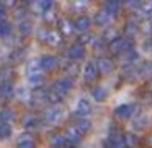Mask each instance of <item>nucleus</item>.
Listing matches in <instances>:
<instances>
[{"mask_svg": "<svg viewBox=\"0 0 152 148\" xmlns=\"http://www.w3.org/2000/svg\"><path fill=\"white\" fill-rule=\"evenodd\" d=\"M70 88H72V82H70V80H67V78H62V80H59V82L54 83L53 91H56L59 96H62V98H64V96L70 91Z\"/></svg>", "mask_w": 152, "mask_h": 148, "instance_id": "1", "label": "nucleus"}, {"mask_svg": "<svg viewBox=\"0 0 152 148\" xmlns=\"http://www.w3.org/2000/svg\"><path fill=\"white\" fill-rule=\"evenodd\" d=\"M129 46H131V44H129L128 41H124L123 38H116V39L111 41V44H110V49H111V52L118 54V52H121V51H126Z\"/></svg>", "mask_w": 152, "mask_h": 148, "instance_id": "2", "label": "nucleus"}, {"mask_svg": "<svg viewBox=\"0 0 152 148\" xmlns=\"http://www.w3.org/2000/svg\"><path fill=\"white\" fill-rule=\"evenodd\" d=\"M96 73H98V69H96V64L95 62H88L85 65V70H83V77H85L87 82H92L95 80Z\"/></svg>", "mask_w": 152, "mask_h": 148, "instance_id": "3", "label": "nucleus"}, {"mask_svg": "<svg viewBox=\"0 0 152 148\" xmlns=\"http://www.w3.org/2000/svg\"><path fill=\"white\" fill-rule=\"evenodd\" d=\"M41 69H44V70H53L54 67L57 65V59L54 56H44L43 59H41Z\"/></svg>", "mask_w": 152, "mask_h": 148, "instance_id": "4", "label": "nucleus"}, {"mask_svg": "<svg viewBox=\"0 0 152 148\" xmlns=\"http://www.w3.org/2000/svg\"><path fill=\"white\" fill-rule=\"evenodd\" d=\"M67 56H69V59H74V60L82 59V56H83V46H80V44H74V46L69 49Z\"/></svg>", "mask_w": 152, "mask_h": 148, "instance_id": "5", "label": "nucleus"}, {"mask_svg": "<svg viewBox=\"0 0 152 148\" xmlns=\"http://www.w3.org/2000/svg\"><path fill=\"white\" fill-rule=\"evenodd\" d=\"M119 10V0H106L105 4V12L108 15H115Z\"/></svg>", "mask_w": 152, "mask_h": 148, "instance_id": "6", "label": "nucleus"}, {"mask_svg": "<svg viewBox=\"0 0 152 148\" xmlns=\"http://www.w3.org/2000/svg\"><path fill=\"white\" fill-rule=\"evenodd\" d=\"M90 111H92V108H90L88 101H87V99H82V101L79 103V109H77V114L82 116V117H87V116L90 114Z\"/></svg>", "mask_w": 152, "mask_h": 148, "instance_id": "7", "label": "nucleus"}, {"mask_svg": "<svg viewBox=\"0 0 152 148\" xmlns=\"http://www.w3.org/2000/svg\"><path fill=\"white\" fill-rule=\"evenodd\" d=\"M96 69H98L102 73H110L113 70V65H111V62H110L108 59H100L98 64H96Z\"/></svg>", "mask_w": 152, "mask_h": 148, "instance_id": "8", "label": "nucleus"}, {"mask_svg": "<svg viewBox=\"0 0 152 148\" xmlns=\"http://www.w3.org/2000/svg\"><path fill=\"white\" fill-rule=\"evenodd\" d=\"M131 114H132V106L124 104V106H121V108L116 109V116H118L119 119H128Z\"/></svg>", "mask_w": 152, "mask_h": 148, "instance_id": "9", "label": "nucleus"}, {"mask_svg": "<svg viewBox=\"0 0 152 148\" xmlns=\"http://www.w3.org/2000/svg\"><path fill=\"white\" fill-rule=\"evenodd\" d=\"M0 95L4 96V98H12V95H13V88H12V85L8 82H4L2 85H0Z\"/></svg>", "mask_w": 152, "mask_h": 148, "instance_id": "10", "label": "nucleus"}, {"mask_svg": "<svg viewBox=\"0 0 152 148\" xmlns=\"http://www.w3.org/2000/svg\"><path fill=\"white\" fill-rule=\"evenodd\" d=\"M108 21H110V15L106 13L105 10L98 12V13L95 15V23L100 25V26H103V25H108Z\"/></svg>", "mask_w": 152, "mask_h": 148, "instance_id": "11", "label": "nucleus"}, {"mask_svg": "<svg viewBox=\"0 0 152 148\" xmlns=\"http://www.w3.org/2000/svg\"><path fill=\"white\" fill-rule=\"evenodd\" d=\"M66 135H67V138H69L72 143H77V142H79V138H80V132L77 130L75 127H69L66 130Z\"/></svg>", "mask_w": 152, "mask_h": 148, "instance_id": "12", "label": "nucleus"}, {"mask_svg": "<svg viewBox=\"0 0 152 148\" xmlns=\"http://www.w3.org/2000/svg\"><path fill=\"white\" fill-rule=\"evenodd\" d=\"M59 109H56V108H53V109H49V111H46V114H44V121L46 122H54L57 117H59Z\"/></svg>", "mask_w": 152, "mask_h": 148, "instance_id": "13", "label": "nucleus"}, {"mask_svg": "<svg viewBox=\"0 0 152 148\" xmlns=\"http://www.w3.org/2000/svg\"><path fill=\"white\" fill-rule=\"evenodd\" d=\"M75 28H77V30H80V31H87L90 28V20L87 17L79 18V20H77V23H75Z\"/></svg>", "mask_w": 152, "mask_h": 148, "instance_id": "14", "label": "nucleus"}, {"mask_svg": "<svg viewBox=\"0 0 152 148\" xmlns=\"http://www.w3.org/2000/svg\"><path fill=\"white\" fill-rule=\"evenodd\" d=\"M92 95H93V98H95V101H103L105 99V96H106V90L105 88H95L92 91Z\"/></svg>", "mask_w": 152, "mask_h": 148, "instance_id": "15", "label": "nucleus"}, {"mask_svg": "<svg viewBox=\"0 0 152 148\" xmlns=\"http://www.w3.org/2000/svg\"><path fill=\"white\" fill-rule=\"evenodd\" d=\"M28 80H30V83H33V85H39V83L43 82V75H41L39 72H31L30 77H28Z\"/></svg>", "mask_w": 152, "mask_h": 148, "instance_id": "16", "label": "nucleus"}, {"mask_svg": "<svg viewBox=\"0 0 152 148\" xmlns=\"http://www.w3.org/2000/svg\"><path fill=\"white\" fill-rule=\"evenodd\" d=\"M62 145H66V142H64V138L61 137V135H54V137L51 138V147L53 148H61Z\"/></svg>", "mask_w": 152, "mask_h": 148, "instance_id": "17", "label": "nucleus"}, {"mask_svg": "<svg viewBox=\"0 0 152 148\" xmlns=\"http://www.w3.org/2000/svg\"><path fill=\"white\" fill-rule=\"evenodd\" d=\"M18 148H34V145L30 137H21V140L18 142Z\"/></svg>", "mask_w": 152, "mask_h": 148, "instance_id": "18", "label": "nucleus"}, {"mask_svg": "<svg viewBox=\"0 0 152 148\" xmlns=\"http://www.w3.org/2000/svg\"><path fill=\"white\" fill-rule=\"evenodd\" d=\"M12 135V129L8 124H4V125H0V137L2 138H8Z\"/></svg>", "mask_w": 152, "mask_h": 148, "instance_id": "19", "label": "nucleus"}, {"mask_svg": "<svg viewBox=\"0 0 152 148\" xmlns=\"http://www.w3.org/2000/svg\"><path fill=\"white\" fill-rule=\"evenodd\" d=\"M10 31H12V28H10V25H8V23H5V21L0 23V36H8Z\"/></svg>", "mask_w": 152, "mask_h": 148, "instance_id": "20", "label": "nucleus"}, {"mask_svg": "<svg viewBox=\"0 0 152 148\" xmlns=\"http://www.w3.org/2000/svg\"><path fill=\"white\" fill-rule=\"evenodd\" d=\"M88 127H90V124H88L87 121H80L79 124H77L75 129H77L79 132H87V130H88Z\"/></svg>", "mask_w": 152, "mask_h": 148, "instance_id": "21", "label": "nucleus"}, {"mask_svg": "<svg viewBox=\"0 0 152 148\" xmlns=\"http://www.w3.org/2000/svg\"><path fill=\"white\" fill-rule=\"evenodd\" d=\"M2 121H5V122H8V121H12L13 119V116H12V111L10 109H5V111H2Z\"/></svg>", "mask_w": 152, "mask_h": 148, "instance_id": "22", "label": "nucleus"}, {"mask_svg": "<svg viewBox=\"0 0 152 148\" xmlns=\"http://www.w3.org/2000/svg\"><path fill=\"white\" fill-rule=\"evenodd\" d=\"M48 98H49V101H51V103H59L61 99H62V96H59L56 91H51L49 95H48Z\"/></svg>", "mask_w": 152, "mask_h": 148, "instance_id": "23", "label": "nucleus"}, {"mask_svg": "<svg viewBox=\"0 0 152 148\" xmlns=\"http://www.w3.org/2000/svg\"><path fill=\"white\" fill-rule=\"evenodd\" d=\"M51 5H53V0H41V7H43V10H49Z\"/></svg>", "mask_w": 152, "mask_h": 148, "instance_id": "24", "label": "nucleus"}, {"mask_svg": "<svg viewBox=\"0 0 152 148\" xmlns=\"http://www.w3.org/2000/svg\"><path fill=\"white\" fill-rule=\"evenodd\" d=\"M28 125L34 127V125H36V119H34V117H26V119H25V127H28Z\"/></svg>", "mask_w": 152, "mask_h": 148, "instance_id": "25", "label": "nucleus"}, {"mask_svg": "<svg viewBox=\"0 0 152 148\" xmlns=\"http://www.w3.org/2000/svg\"><path fill=\"white\" fill-rule=\"evenodd\" d=\"M28 31H30V28H28V25H26V23H23V25H21V34L25 36V34H28Z\"/></svg>", "mask_w": 152, "mask_h": 148, "instance_id": "26", "label": "nucleus"}, {"mask_svg": "<svg viewBox=\"0 0 152 148\" xmlns=\"http://www.w3.org/2000/svg\"><path fill=\"white\" fill-rule=\"evenodd\" d=\"M4 13H5V10H4V7H2V4H0V18L4 17Z\"/></svg>", "mask_w": 152, "mask_h": 148, "instance_id": "27", "label": "nucleus"}, {"mask_svg": "<svg viewBox=\"0 0 152 148\" xmlns=\"http://www.w3.org/2000/svg\"><path fill=\"white\" fill-rule=\"evenodd\" d=\"M66 148H75V147H74V145H69V147H66Z\"/></svg>", "mask_w": 152, "mask_h": 148, "instance_id": "28", "label": "nucleus"}]
</instances>
